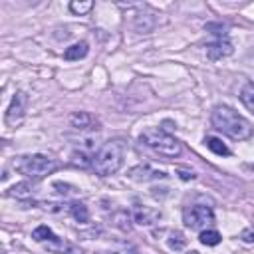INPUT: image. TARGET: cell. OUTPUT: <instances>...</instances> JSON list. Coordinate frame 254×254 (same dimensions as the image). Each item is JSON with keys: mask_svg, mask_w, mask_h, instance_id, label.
I'll use <instances>...</instances> for the list:
<instances>
[{"mask_svg": "<svg viewBox=\"0 0 254 254\" xmlns=\"http://www.w3.org/2000/svg\"><path fill=\"white\" fill-rule=\"evenodd\" d=\"M85 56H87V44L85 42H77V44L65 48V52H64V58L67 62H75V60H81Z\"/></svg>", "mask_w": 254, "mask_h": 254, "instance_id": "12", "label": "cell"}, {"mask_svg": "<svg viewBox=\"0 0 254 254\" xmlns=\"http://www.w3.org/2000/svg\"><path fill=\"white\" fill-rule=\"evenodd\" d=\"M139 141H141L145 147H149L151 151H155L157 155H161V157L175 159V157H179V155L183 153L181 143H179L173 135H169L167 131H163V129H159V127H149V129H145V131L141 133Z\"/></svg>", "mask_w": 254, "mask_h": 254, "instance_id": "3", "label": "cell"}, {"mask_svg": "<svg viewBox=\"0 0 254 254\" xmlns=\"http://www.w3.org/2000/svg\"><path fill=\"white\" fill-rule=\"evenodd\" d=\"M185 244H187V238L183 236V232H179V230L171 232V238H169V246H171V248H175V250H181Z\"/></svg>", "mask_w": 254, "mask_h": 254, "instance_id": "21", "label": "cell"}, {"mask_svg": "<svg viewBox=\"0 0 254 254\" xmlns=\"http://www.w3.org/2000/svg\"><path fill=\"white\" fill-rule=\"evenodd\" d=\"M26 101H28V97H26V93H22V91H18V93L12 97V101H10L8 109H6V117H4V121H6L8 127H18V125L22 123V119H24V109H26Z\"/></svg>", "mask_w": 254, "mask_h": 254, "instance_id": "6", "label": "cell"}, {"mask_svg": "<svg viewBox=\"0 0 254 254\" xmlns=\"http://www.w3.org/2000/svg\"><path fill=\"white\" fill-rule=\"evenodd\" d=\"M204 143H206V147H208L212 153H216V155H220V157L230 155V149H228L220 139H216V137H206Z\"/></svg>", "mask_w": 254, "mask_h": 254, "instance_id": "13", "label": "cell"}, {"mask_svg": "<svg viewBox=\"0 0 254 254\" xmlns=\"http://www.w3.org/2000/svg\"><path fill=\"white\" fill-rule=\"evenodd\" d=\"M46 248H48L50 252H54V254H83L77 246H73L71 242H67V240L60 238V236H56L54 240L46 242Z\"/></svg>", "mask_w": 254, "mask_h": 254, "instance_id": "11", "label": "cell"}, {"mask_svg": "<svg viewBox=\"0 0 254 254\" xmlns=\"http://www.w3.org/2000/svg\"><path fill=\"white\" fill-rule=\"evenodd\" d=\"M198 240H200L204 246H216V244L222 240V236H220V232H216V230H202L200 236H198Z\"/></svg>", "mask_w": 254, "mask_h": 254, "instance_id": "17", "label": "cell"}, {"mask_svg": "<svg viewBox=\"0 0 254 254\" xmlns=\"http://www.w3.org/2000/svg\"><path fill=\"white\" fill-rule=\"evenodd\" d=\"M69 212L77 222H87L89 220V210H87V206L83 202H71L69 204Z\"/></svg>", "mask_w": 254, "mask_h": 254, "instance_id": "14", "label": "cell"}, {"mask_svg": "<svg viewBox=\"0 0 254 254\" xmlns=\"http://www.w3.org/2000/svg\"><path fill=\"white\" fill-rule=\"evenodd\" d=\"M91 8H93V2H89V0H85V2H77V0L69 2V10H71L73 14H77V16L87 14Z\"/></svg>", "mask_w": 254, "mask_h": 254, "instance_id": "19", "label": "cell"}, {"mask_svg": "<svg viewBox=\"0 0 254 254\" xmlns=\"http://www.w3.org/2000/svg\"><path fill=\"white\" fill-rule=\"evenodd\" d=\"M8 194H10V196H16V198H26V196L32 194V185H30V183H18V185H14V187L10 189Z\"/></svg>", "mask_w": 254, "mask_h": 254, "instance_id": "18", "label": "cell"}, {"mask_svg": "<svg viewBox=\"0 0 254 254\" xmlns=\"http://www.w3.org/2000/svg\"><path fill=\"white\" fill-rule=\"evenodd\" d=\"M159 218H161V212L157 208H151V206H145V204H137L133 208V220L141 226H151Z\"/></svg>", "mask_w": 254, "mask_h": 254, "instance_id": "8", "label": "cell"}, {"mask_svg": "<svg viewBox=\"0 0 254 254\" xmlns=\"http://www.w3.org/2000/svg\"><path fill=\"white\" fill-rule=\"evenodd\" d=\"M129 177L135 179V181H157V179H165L167 173L155 171L149 165H139V167H135V169L129 171Z\"/></svg>", "mask_w": 254, "mask_h": 254, "instance_id": "10", "label": "cell"}, {"mask_svg": "<svg viewBox=\"0 0 254 254\" xmlns=\"http://www.w3.org/2000/svg\"><path fill=\"white\" fill-rule=\"evenodd\" d=\"M71 163L77 165V167H89V165H93V159H89L83 151H73L71 153Z\"/></svg>", "mask_w": 254, "mask_h": 254, "instance_id": "20", "label": "cell"}, {"mask_svg": "<svg viewBox=\"0 0 254 254\" xmlns=\"http://www.w3.org/2000/svg\"><path fill=\"white\" fill-rule=\"evenodd\" d=\"M113 254H137V250H133V248H127V250H121V252H113Z\"/></svg>", "mask_w": 254, "mask_h": 254, "instance_id": "24", "label": "cell"}, {"mask_svg": "<svg viewBox=\"0 0 254 254\" xmlns=\"http://www.w3.org/2000/svg\"><path fill=\"white\" fill-rule=\"evenodd\" d=\"M187 254H198V252H194V250H190V252H187Z\"/></svg>", "mask_w": 254, "mask_h": 254, "instance_id": "25", "label": "cell"}, {"mask_svg": "<svg viewBox=\"0 0 254 254\" xmlns=\"http://www.w3.org/2000/svg\"><path fill=\"white\" fill-rule=\"evenodd\" d=\"M210 121L214 125V129L222 131L224 135L236 139V141H244V139H250L252 133H254V127L252 123L242 117L240 113H236L232 107L228 105H218L214 107L212 115H210Z\"/></svg>", "mask_w": 254, "mask_h": 254, "instance_id": "1", "label": "cell"}, {"mask_svg": "<svg viewBox=\"0 0 254 254\" xmlns=\"http://www.w3.org/2000/svg\"><path fill=\"white\" fill-rule=\"evenodd\" d=\"M242 240H244V242H254V230H252V228L244 230V232H242Z\"/></svg>", "mask_w": 254, "mask_h": 254, "instance_id": "23", "label": "cell"}, {"mask_svg": "<svg viewBox=\"0 0 254 254\" xmlns=\"http://www.w3.org/2000/svg\"><path fill=\"white\" fill-rule=\"evenodd\" d=\"M69 125L75 129V131H91V129H97L99 121L87 113V111H75L71 117H69Z\"/></svg>", "mask_w": 254, "mask_h": 254, "instance_id": "9", "label": "cell"}, {"mask_svg": "<svg viewBox=\"0 0 254 254\" xmlns=\"http://www.w3.org/2000/svg\"><path fill=\"white\" fill-rule=\"evenodd\" d=\"M232 52H234V48H232V44H230L226 38H218L216 42L206 44V56H208V60H212V62L222 60V58L230 56Z\"/></svg>", "mask_w": 254, "mask_h": 254, "instance_id": "7", "label": "cell"}, {"mask_svg": "<svg viewBox=\"0 0 254 254\" xmlns=\"http://www.w3.org/2000/svg\"><path fill=\"white\" fill-rule=\"evenodd\" d=\"M240 101H242L250 111H254V83H252V81H248V83L242 87V91H240Z\"/></svg>", "mask_w": 254, "mask_h": 254, "instance_id": "15", "label": "cell"}, {"mask_svg": "<svg viewBox=\"0 0 254 254\" xmlns=\"http://www.w3.org/2000/svg\"><path fill=\"white\" fill-rule=\"evenodd\" d=\"M123 153H125V145L121 139H111V141L103 143V147L93 157V165H91L93 171L99 177H109V175L117 173L123 163Z\"/></svg>", "mask_w": 254, "mask_h": 254, "instance_id": "2", "label": "cell"}, {"mask_svg": "<svg viewBox=\"0 0 254 254\" xmlns=\"http://www.w3.org/2000/svg\"><path fill=\"white\" fill-rule=\"evenodd\" d=\"M206 30H216L214 34H218L220 38L226 34V26L224 24H206Z\"/></svg>", "mask_w": 254, "mask_h": 254, "instance_id": "22", "label": "cell"}, {"mask_svg": "<svg viewBox=\"0 0 254 254\" xmlns=\"http://www.w3.org/2000/svg\"><path fill=\"white\" fill-rule=\"evenodd\" d=\"M12 165L18 173H22L30 179H42L46 175H52L58 169V163L54 159H50L48 155H40V153L16 157Z\"/></svg>", "mask_w": 254, "mask_h": 254, "instance_id": "4", "label": "cell"}, {"mask_svg": "<svg viewBox=\"0 0 254 254\" xmlns=\"http://www.w3.org/2000/svg\"><path fill=\"white\" fill-rule=\"evenodd\" d=\"M32 238H34L36 242H50V240H54V238H56V234L52 232V228H50V226L42 224V226H38V228L32 232Z\"/></svg>", "mask_w": 254, "mask_h": 254, "instance_id": "16", "label": "cell"}, {"mask_svg": "<svg viewBox=\"0 0 254 254\" xmlns=\"http://www.w3.org/2000/svg\"><path fill=\"white\" fill-rule=\"evenodd\" d=\"M214 222V212L210 206L204 204H192L185 210V224L190 228H204Z\"/></svg>", "mask_w": 254, "mask_h": 254, "instance_id": "5", "label": "cell"}]
</instances>
